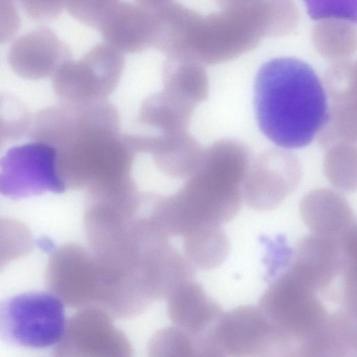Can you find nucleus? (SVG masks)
<instances>
[{
  "instance_id": "f257e3e1",
  "label": "nucleus",
  "mask_w": 357,
  "mask_h": 357,
  "mask_svg": "<svg viewBox=\"0 0 357 357\" xmlns=\"http://www.w3.org/2000/svg\"><path fill=\"white\" fill-rule=\"evenodd\" d=\"M250 164V153L241 143L215 142L203 151L197 168L176 192L155 197L153 215L170 236L227 223L241 208Z\"/></svg>"
},
{
  "instance_id": "f03ea898",
  "label": "nucleus",
  "mask_w": 357,
  "mask_h": 357,
  "mask_svg": "<svg viewBox=\"0 0 357 357\" xmlns=\"http://www.w3.org/2000/svg\"><path fill=\"white\" fill-rule=\"evenodd\" d=\"M254 104L261 131L280 148H303L317 137L329 112L323 82L307 63L275 58L259 68Z\"/></svg>"
},
{
  "instance_id": "7ed1b4c3",
  "label": "nucleus",
  "mask_w": 357,
  "mask_h": 357,
  "mask_svg": "<svg viewBox=\"0 0 357 357\" xmlns=\"http://www.w3.org/2000/svg\"><path fill=\"white\" fill-rule=\"evenodd\" d=\"M119 114L83 112L68 124L55 149L66 188L80 190L130 176L135 153L120 134Z\"/></svg>"
},
{
  "instance_id": "20e7f679",
  "label": "nucleus",
  "mask_w": 357,
  "mask_h": 357,
  "mask_svg": "<svg viewBox=\"0 0 357 357\" xmlns=\"http://www.w3.org/2000/svg\"><path fill=\"white\" fill-rule=\"evenodd\" d=\"M258 307L289 342L294 356H301L328 316L317 291L289 267L269 284Z\"/></svg>"
},
{
  "instance_id": "39448f33",
  "label": "nucleus",
  "mask_w": 357,
  "mask_h": 357,
  "mask_svg": "<svg viewBox=\"0 0 357 357\" xmlns=\"http://www.w3.org/2000/svg\"><path fill=\"white\" fill-rule=\"evenodd\" d=\"M205 356H293L291 344L257 306L223 313L206 335Z\"/></svg>"
},
{
  "instance_id": "423d86ee",
  "label": "nucleus",
  "mask_w": 357,
  "mask_h": 357,
  "mask_svg": "<svg viewBox=\"0 0 357 357\" xmlns=\"http://www.w3.org/2000/svg\"><path fill=\"white\" fill-rule=\"evenodd\" d=\"M66 323L63 302L52 292H24L0 304L1 337L15 346H53L62 338Z\"/></svg>"
},
{
  "instance_id": "0eeeda50",
  "label": "nucleus",
  "mask_w": 357,
  "mask_h": 357,
  "mask_svg": "<svg viewBox=\"0 0 357 357\" xmlns=\"http://www.w3.org/2000/svg\"><path fill=\"white\" fill-rule=\"evenodd\" d=\"M265 37L255 3L201 17L193 34L190 57L204 65L232 60L255 48Z\"/></svg>"
},
{
  "instance_id": "6e6552de",
  "label": "nucleus",
  "mask_w": 357,
  "mask_h": 357,
  "mask_svg": "<svg viewBox=\"0 0 357 357\" xmlns=\"http://www.w3.org/2000/svg\"><path fill=\"white\" fill-rule=\"evenodd\" d=\"M124 68L122 53L106 43L92 47L79 60L68 61L52 77L63 102L104 101L117 87Z\"/></svg>"
},
{
  "instance_id": "1a4fd4ad",
  "label": "nucleus",
  "mask_w": 357,
  "mask_h": 357,
  "mask_svg": "<svg viewBox=\"0 0 357 357\" xmlns=\"http://www.w3.org/2000/svg\"><path fill=\"white\" fill-rule=\"evenodd\" d=\"M66 187L58 167L56 149L33 141L8 150L1 160V193L13 199L45 192L62 193Z\"/></svg>"
},
{
  "instance_id": "9d476101",
  "label": "nucleus",
  "mask_w": 357,
  "mask_h": 357,
  "mask_svg": "<svg viewBox=\"0 0 357 357\" xmlns=\"http://www.w3.org/2000/svg\"><path fill=\"white\" fill-rule=\"evenodd\" d=\"M109 314L90 305L82 307L66 323L61 340L54 349L62 356H128L131 345L112 324Z\"/></svg>"
},
{
  "instance_id": "9b49d317",
  "label": "nucleus",
  "mask_w": 357,
  "mask_h": 357,
  "mask_svg": "<svg viewBox=\"0 0 357 357\" xmlns=\"http://www.w3.org/2000/svg\"><path fill=\"white\" fill-rule=\"evenodd\" d=\"M301 176L296 155L283 148L269 150L250 164L243 198L255 210L274 209L296 188Z\"/></svg>"
},
{
  "instance_id": "f8f14e48",
  "label": "nucleus",
  "mask_w": 357,
  "mask_h": 357,
  "mask_svg": "<svg viewBox=\"0 0 357 357\" xmlns=\"http://www.w3.org/2000/svg\"><path fill=\"white\" fill-rule=\"evenodd\" d=\"M45 281L50 291L68 306L94 305L98 275L90 249L70 243L55 250L48 261Z\"/></svg>"
},
{
  "instance_id": "ddd939ff",
  "label": "nucleus",
  "mask_w": 357,
  "mask_h": 357,
  "mask_svg": "<svg viewBox=\"0 0 357 357\" xmlns=\"http://www.w3.org/2000/svg\"><path fill=\"white\" fill-rule=\"evenodd\" d=\"M70 59L72 53L68 46L47 26H39L18 37L7 54L13 73L30 80L53 77Z\"/></svg>"
},
{
  "instance_id": "4468645a",
  "label": "nucleus",
  "mask_w": 357,
  "mask_h": 357,
  "mask_svg": "<svg viewBox=\"0 0 357 357\" xmlns=\"http://www.w3.org/2000/svg\"><path fill=\"white\" fill-rule=\"evenodd\" d=\"M288 267L316 291L328 295L342 269L339 238L305 236L296 245Z\"/></svg>"
},
{
  "instance_id": "2eb2a0df",
  "label": "nucleus",
  "mask_w": 357,
  "mask_h": 357,
  "mask_svg": "<svg viewBox=\"0 0 357 357\" xmlns=\"http://www.w3.org/2000/svg\"><path fill=\"white\" fill-rule=\"evenodd\" d=\"M130 145L137 153H149L165 175L186 179L199 165L203 149L188 132L167 135H128Z\"/></svg>"
},
{
  "instance_id": "dca6fc26",
  "label": "nucleus",
  "mask_w": 357,
  "mask_h": 357,
  "mask_svg": "<svg viewBox=\"0 0 357 357\" xmlns=\"http://www.w3.org/2000/svg\"><path fill=\"white\" fill-rule=\"evenodd\" d=\"M167 299L169 319L192 338L199 356L202 340L224 312L194 279L179 285Z\"/></svg>"
},
{
  "instance_id": "f3484780",
  "label": "nucleus",
  "mask_w": 357,
  "mask_h": 357,
  "mask_svg": "<svg viewBox=\"0 0 357 357\" xmlns=\"http://www.w3.org/2000/svg\"><path fill=\"white\" fill-rule=\"evenodd\" d=\"M153 29L151 11L120 1L98 28L105 43L121 53H138L152 46Z\"/></svg>"
},
{
  "instance_id": "a211bd4d",
  "label": "nucleus",
  "mask_w": 357,
  "mask_h": 357,
  "mask_svg": "<svg viewBox=\"0 0 357 357\" xmlns=\"http://www.w3.org/2000/svg\"><path fill=\"white\" fill-rule=\"evenodd\" d=\"M300 214L313 234L339 238L357 222V218L347 199L329 188L310 191L302 199Z\"/></svg>"
},
{
  "instance_id": "6ab92c4d",
  "label": "nucleus",
  "mask_w": 357,
  "mask_h": 357,
  "mask_svg": "<svg viewBox=\"0 0 357 357\" xmlns=\"http://www.w3.org/2000/svg\"><path fill=\"white\" fill-rule=\"evenodd\" d=\"M152 13V46L168 57H188L192 36L202 15L181 4L173 3Z\"/></svg>"
},
{
  "instance_id": "aec40b11",
  "label": "nucleus",
  "mask_w": 357,
  "mask_h": 357,
  "mask_svg": "<svg viewBox=\"0 0 357 357\" xmlns=\"http://www.w3.org/2000/svg\"><path fill=\"white\" fill-rule=\"evenodd\" d=\"M196 106L162 89L147 98L142 105L138 121L158 134L186 132Z\"/></svg>"
},
{
  "instance_id": "412c9836",
  "label": "nucleus",
  "mask_w": 357,
  "mask_h": 357,
  "mask_svg": "<svg viewBox=\"0 0 357 357\" xmlns=\"http://www.w3.org/2000/svg\"><path fill=\"white\" fill-rule=\"evenodd\" d=\"M315 338L312 356H357V310L341 306L328 314Z\"/></svg>"
},
{
  "instance_id": "4be33fe9",
  "label": "nucleus",
  "mask_w": 357,
  "mask_h": 357,
  "mask_svg": "<svg viewBox=\"0 0 357 357\" xmlns=\"http://www.w3.org/2000/svg\"><path fill=\"white\" fill-rule=\"evenodd\" d=\"M163 89L197 105L208 95V78L200 61L187 56H169L162 67Z\"/></svg>"
},
{
  "instance_id": "5701e85b",
  "label": "nucleus",
  "mask_w": 357,
  "mask_h": 357,
  "mask_svg": "<svg viewBox=\"0 0 357 357\" xmlns=\"http://www.w3.org/2000/svg\"><path fill=\"white\" fill-rule=\"evenodd\" d=\"M183 237L185 255L195 268L204 271L214 269L229 255V242L221 226H200Z\"/></svg>"
},
{
  "instance_id": "b1692460",
  "label": "nucleus",
  "mask_w": 357,
  "mask_h": 357,
  "mask_svg": "<svg viewBox=\"0 0 357 357\" xmlns=\"http://www.w3.org/2000/svg\"><path fill=\"white\" fill-rule=\"evenodd\" d=\"M356 25L342 19L318 20L312 31L314 49L332 62L349 59L357 52Z\"/></svg>"
},
{
  "instance_id": "393cba45",
  "label": "nucleus",
  "mask_w": 357,
  "mask_h": 357,
  "mask_svg": "<svg viewBox=\"0 0 357 357\" xmlns=\"http://www.w3.org/2000/svg\"><path fill=\"white\" fill-rule=\"evenodd\" d=\"M326 150L324 172L328 181L340 191H357V144L340 142Z\"/></svg>"
},
{
  "instance_id": "a878e982",
  "label": "nucleus",
  "mask_w": 357,
  "mask_h": 357,
  "mask_svg": "<svg viewBox=\"0 0 357 357\" xmlns=\"http://www.w3.org/2000/svg\"><path fill=\"white\" fill-rule=\"evenodd\" d=\"M317 138L325 149L340 142L357 144V99L332 103Z\"/></svg>"
},
{
  "instance_id": "bb28decb",
  "label": "nucleus",
  "mask_w": 357,
  "mask_h": 357,
  "mask_svg": "<svg viewBox=\"0 0 357 357\" xmlns=\"http://www.w3.org/2000/svg\"><path fill=\"white\" fill-rule=\"evenodd\" d=\"M342 269L340 277L342 306L357 310V222L340 238Z\"/></svg>"
},
{
  "instance_id": "cd10ccee",
  "label": "nucleus",
  "mask_w": 357,
  "mask_h": 357,
  "mask_svg": "<svg viewBox=\"0 0 357 357\" xmlns=\"http://www.w3.org/2000/svg\"><path fill=\"white\" fill-rule=\"evenodd\" d=\"M265 36L279 37L291 33L298 22L294 0H257Z\"/></svg>"
},
{
  "instance_id": "c85d7f7f",
  "label": "nucleus",
  "mask_w": 357,
  "mask_h": 357,
  "mask_svg": "<svg viewBox=\"0 0 357 357\" xmlns=\"http://www.w3.org/2000/svg\"><path fill=\"white\" fill-rule=\"evenodd\" d=\"M323 84L332 103L357 99V59L332 62Z\"/></svg>"
},
{
  "instance_id": "c756f323",
  "label": "nucleus",
  "mask_w": 357,
  "mask_h": 357,
  "mask_svg": "<svg viewBox=\"0 0 357 357\" xmlns=\"http://www.w3.org/2000/svg\"><path fill=\"white\" fill-rule=\"evenodd\" d=\"M151 356H197L194 340L185 331L174 326L159 331L149 345Z\"/></svg>"
},
{
  "instance_id": "7c9ffc66",
  "label": "nucleus",
  "mask_w": 357,
  "mask_h": 357,
  "mask_svg": "<svg viewBox=\"0 0 357 357\" xmlns=\"http://www.w3.org/2000/svg\"><path fill=\"white\" fill-rule=\"evenodd\" d=\"M314 20L336 18L357 24V0H303Z\"/></svg>"
},
{
  "instance_id": "2f4dec72",
  "label": "nucleus",
  "mask_w": 357,
  "mask_h": 357,
  "mask_svg": "<svg viewBox=\"0 0 357 357\" xmlns=\"http://www.w3.org/2000/svg\"><path fill=\"white\" fill-rule=\"evenodd\" d=\"M119 0H66L71 16L86 26L98 29L107 13Z\"/></svg>"
},
{
  "instance_id": "473e14b6",
  "label": "nucleus",
  "mask_w": 357,
  "mask_h": 357,
  "mask_svg": "<svg viewBox=\"0 0 357 357\" xmlns=\"http://www.w3.org/2000/svg\"><path fill=\"white\" fill-rule=\"evenodd\" d=\"M8 102L6 98L5 128L1 129V139L5 137L6 140L20 137L26 132L29 134L33 121L22 104L15 99L11 100V102Z\"/></svg>"
},
{
  "instance_id": "72a5a7b5",
  "label": "nucleus",
  "mask_w": 357,
  "mask_h": 357,
  "mask_svg": "<svg viewBox=\"0 0 357 357\" xmlns=\"http://www.w3.org/2000/svg\"><path fill=\"white\" fill-rule=\"evenodd\" d=\"M31 19L39 22L55 20L66 8V0H13Z\"/></svg>"
},
{
  "instance_id": "f704fd0d",
  "label": "nucleus",
  "mask_w": 357,
  "mask_h": 357,
  "mask_svg": "<svg viewBox=\"0 0 357 357\" xmlns=\"http://www.w3.org/2000/svg\"><path fill=\"white\" fill-rule=\"evenodd\" d=\"M1 11L5 13V32L1 35V43L9 41L17 31L20 20L13 0H1Z\"/></svg>"
},
{
  "instance_id": "c9c22d12",
  "label": "nucleus",
  "mask_w": 357,
  "mask_h": 357,
  "mask_svg": "<svg viewBox=\"0 0 357 357\" xmlns=\"http://www.w3.org/2000/svg\"><path fill=\"white\" fill-rule=\"evenodd\" d=\"M140 5L149 11L157 10L172 3V0H135Z\"/></svg>"
},
{
  "instance_id": "e433bc0d",
  "label": "nucleus",
  "mask_w": 357,
  "mask_h": 357,
  "mask_svg": "<svg viewBox=\"0 0 357 357\" xmlns=\"http://www.w3.org/2000/svg\"><path fill=\"white\" fill-rule=\"evenodd\" d=\"M222 9L232 8L250 5L257 0H215Z\"/></svg>"
}]
</instances>
